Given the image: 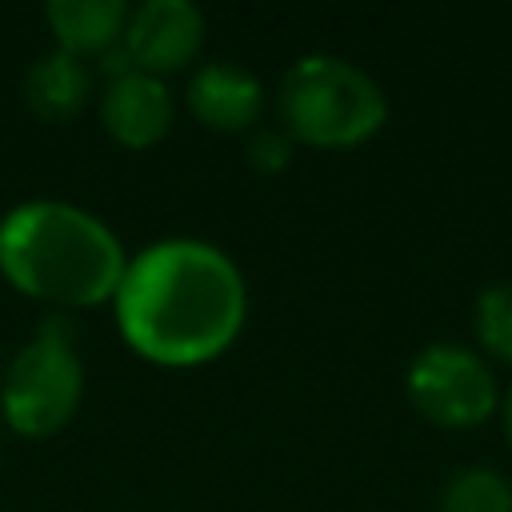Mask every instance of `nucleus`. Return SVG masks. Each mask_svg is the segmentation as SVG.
Returning <instances> with one entry per match:
<instances>
[{
  "label": "nucleus",
  "instance_id": "1",
  "mask_svg": "<svg viewBox=\"0 0 512 512\" xmlns=\"http://www.w3.org/2000/svg\"><path fill=\"white\" fill-rule=\"evenodd\" d=\"M112 300L132 352L168 368L216 360L248 312L244 276L232 256L188 236L136 252Z\"/></svg>",
  "mask_w": 512,
  "mask_h": 512
},
{
  "label": "nucleus",
  "instance_id": "2",
  "mask_svg": "<svg viewBox=\"0 0 512 512\" xmlns=\"http://www.w3.org/2000/svg\"><path fill=\"white\" fill-rule=\"evenodd\" d=\"M128 256L112 228L64 200H28L0 220V272L24 296L88 308L112 300Z\"/></svg>",
  "mask_w": 512,
  "mask_h": 512
},
{
  "label": "nucleus",
  "instance_id": "3",
  "mask_svg": "<svg viewBox=\"0 0 512 512\" xmlns=\"http://www.w3.org/2000/svg\"><path fill=\"white\" fill-rule=\"evenodd\" d=\"M284 132L312 148H352L376 136L388 120L384 88L344 56L296 60L276 96Z\"/></svg>",
  "mask_w": 512,
  "mask_h": 512
},
{
  "label": "nucleus",
  "instance_id": "4",
  "mask_svg": "<svg viewBox=\"0 0 512 512\" xmlns=\"http://www.w3.org/2000/svg\"><path fill=\"white\" fill-rule=\"evenodd\" d=\"M80 392L84 364L76 356L72 324L64 316H44L40 332L4 368L0 412L20 436H52L76 416Z\"/></svg>",
  "mask_w": 512,
  "mask_h": 512
},
{
  "label": "nucleus",
  "instance_id": "5",
  "mask_svg": "<svg viewBox=\"0 0 512 512\" xmlns=\"http://www.w3.org/2000/svg\"><path fill=\"white\" fill-rule=\"evenodd\" d=\"M404 388L412 408L440 428H480L500 404L488 360L464 344L420 348L408 364Z\"/></svg>",
  "mask_w": 512,
  "mask_h": 512
},
{
  "label": "nucleus",
  "instance_id": "6",
  "mask_svg": "<svg viewBox=\"0 0 512 512\" xmlns=\"http://www.w3.org/2000/svg\"><path fill=\"white\" fill-rule=\"evenodd\" d=\"M204 40V12L192 0H144L128 12L124 48L140 72H176L184 68Z\"/></svg>",
  "mask_w": 512,
  "mask_h": 512
},
{
  "label": "nucleus",
  "instance_id": "7",
  "mask_svg": "<svg viewBox=\"0 0 512 512\" xmlns=\"http://www.w3.org/2000/svg\"><path fill=\"white\" fill-rule=\"evenodd\" d=\"M100 120L112 140L128 148H148L164 140V132L172 128V96L160 84V76L136 68L128 76L108 80L100 96Z\"/></svg>",
  "mask_w": 512,
  "mask_h": 512
},
{
  "label": "nucleus",
  "instance_id": "8",
  "mask_svg": "<svg viewBox=\"0 0 512 512\" xmlns=\"http://www.w3.org/2000/svg\"><path fill=\"white\" fill-rule=\"evenodd\" d=\"M188 108L212 132H244L256 124V116L264 108V88L248 68L212 60L192 72Z\"/></svg>",
  "mask_w": 512,
  "mask_h": 512
},
{
  "label": "nucleus",
  "instance_id": "9",
  "mask_svg": "<svg viewBox=\"0 0 512 512\" xmlns=\"http://www.w3.org/2000/svg\"><path fill=\"white\" fill-rule=\"evenodd\" d=\"M56 48L72 56H104L112 44L124 40L128 4L124 0H48L44 8Z\"/></svg>",
  "mask_w": 512,
  "mask_h": 512
},
{
  "label": "nucleus",
  "instance_id": "10",
  "mask_svg": "<svg viewBox=\"0 0 512 512\" xmlns=\"http://www.w3.org/2000/svg\"><path fill=\"white\" fill-rule=\"evenodd\" d=\"M92 92V72L80 56L52 48L24 72V104L40 120H72Z\"/></svg>",
  "mask_w": 512,
  "mask_h": 512
},
{
  "label": "nucleus",
  "instance_id": "11",
  "mask_svg": "<svg viewBox=\"0 0 512 512\" xmlns=\"http://www.w3.org/2000/svg\"><path fill=\"white\" fill-rule=\"evenodd\" d=\"M440 512H512V488L496 468H460L440 492Z\"/></svg>",
  "mask_w": 512,
  "mask_h": 512
},
{
  "label": "nucleus",
  "instance_id": "12",
  "mask_svg": "<svg viewBox=\"0 0 512 512\" xmlns=\"http://www.w3.org/2000/svg\"><path fill=\"white\" fill-rule=\"evenodd\" d=\"M472 332L492 360L512 364V284H488L476 296Z\"/></svg>",
  "mask_w": 512,
  "mask_h": 512
},
{
  "label": "nucleus",
  "instance_id": "13",
  "mask_svg": "<svg viewBox=\"0 0 512 512\" xmlns=\"http://www.w3.org/2000/svg\"><path fill=\"white\" fill-rule=\"evenodd\" d=\"M244 152H248V164L256 172L276 176V172H284L292 164V136L280 132V128H260V132L248 136V148Z\"/></svg>",
  "mask_w": 512,
  "mask_h": 512
},
{
  "label": "nucleus",
  "instance_id": "14",
  "mask_svg": "<svg viewBox=\"0 0 512 512\" xmlns=\"http://www.w3.org/2000/svg\"><path fill=\"white\" fill-rule=\"evenodd\" d=\"M500 424H504V436H508V444H512V384H508V392L500 396Z\"/></svg>",
  "mask_w": 512,
  "mask_h": 512
},
{
  "label": "nucleus",
  "instance_id": "15",
  "mask_svg": "<svg viewBox=\"0 0 512 512\" xmlns=\"http://www.w3.org/2000/svg\"><path fill=\"white\" fill-rule=\"evenodd\" d=\"M0 448H4V444H0Z\"/></svg>",
  "mask_w": 512,
  "mask_h": 512
}]
</instances>
